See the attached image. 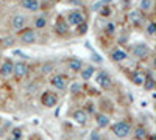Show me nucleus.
<instances>
[{"label":"nucleus","mask_w":156,"mask_h":140,"mask_svg":"<svg viewBox=\"0 0 156 140\" xmlns=\"http://www.w3.org/2000/svg\"><path fill=\"white\" fill-rule=\"evenodd\" d=\"M111 131H113V134H114L116 137H119V139H125L128 134L131 132V126L128 125L126 121H119V123H116V125H113Z\"/></svg>","instance_id":"1"},{"label":"nucleus","mask_w":156,"mask_h":140,"mask_svg":"<svg viewBox=\"0 0 156 140\" xmlns=\"http://www.w3.org/2000/svg\"><path fill=\"white\" fill-rule=\"evenodd\" d=\"M41 103L44 107H53L56 106L58 103V95L56 94H52V92H44L41 96Z\"/></svg>","instance_id":"2"},{"label":"nucleus","mask_w":156,"mask_h":140,"mask_svg":"<svg viewBox=\"0 0 156 140\" xmlns=\"http://www.w3.org/2000/svg\"><path fill=\"white\" fill-rule=\"evenodd\" d=\"M95 83L100 86L102 89H109L111 87V78H109V75L106 72H98L97 73V76H95Z\"/></svg>","instance_id":"3"},{"label":"nucleus","mask_w":156,"mask_h":140,"mask_svg":"<svg viewBox=\"0 0 156 140\" xmlns=\"http://www.w3.org/2000/svg\"><path fill=\"white\" fill-rule=\"evenodd\" d=\"M84 22V16H83L80 11H72L69 13L67 16V24L72 25V26H75V25H80Z\"/></svg>","instance_id":"4"},{"label":"nucleus","mask_w":156,"mask_h":140,"mask_svg":"<svg viewBox=\"0 0 156 140\" xmlns=\"http://www.w3.org/2000/svg\"><path fill=\"white\" fill-rule=\"evenodd\" d=\"M27 72H28V66L25 62H17V64H13V73L16 75L17 78L25 76Z\"/></svg>","instance_id":"5"},{"label":"nucleus","mask_w":156,"mask_h":140,"mask_svg":"<svg viewBox=\"0 0 156 140\" xmlns=\"http://www.w3.org/2000/svg\"><path fill=\"white\" fill-rule=\"evenodd\" d=\"M72 117H74L75 123H78V125H81V126H84L86 123H87V112H86L84 109H78V111H75Z\"/></svg>","instance_id":"6"},{"label":"nucleus","mask_w":156,"mask_h":140,"mask_svg":"<svg viewBox=\"0 0 156 140\" xmlns=\"http://www.w3.org/2000/svg\"><path fill=\"white\" fill-rule=\"evenodd\" d=\"M50 84H52L56 90H66V87H67V84H66L64 78L59 76V75H55V76L50 79Z\"/></svg>","instance_id":"7"},{"label":"nucleus","mask_w":156,"mask_h":140,"mask_svg":"<svg viewBox=\"0 0 156 140\" xmlns=\"http://www.w3.org/2000/svg\"><path fill=\"white\" fill-rule=\"evenodd\" d=\"M133 53H134L137 58H145L150 53V50H148V47L145 44H136L134 48H133Z\"/></svg>","instance_id":"8"},{"label":"nucleus","mask_w":156,"mask_h":140,"mask_svg":"<svg viewBox=\"0 0 156 140\" xmlns=\"http://www.w3.org/2000/svg\"><path fill=\"white\" fill-rule=\"evenodd\" d=\"M0 75H2L3 78H8L13 75V62L11 61H5L2 64V67H0Z\"/></svg>","instance_id":"9"},{"label":"nucleus","mask_w":156,"mask_h":140,"mask_svg":"<svg viewBox=\"0 0 156 140\" xmlns=\"http://www.w3.org/2000/svg\"><path fill=\"white\" fill-rule=\"evenodd\" d=\"M11 24H13L14 30H22V28H24V25H25V17H24V16H20V14H16L13 17V20H11Z\"/></svg>","instance_id":"10"},{"label":"nucleus","mask_w":156,"mask_h":140,"mask_svg":"<svg viewBox=\"0 0 156 140\" xmlns=\"http://www.w3.org/2000/svg\"><path fill=\"white\" fill-rule=\"evenodd\" d=\"M20 39H22V42H25V44H33V42L36 41V34H35V31L27 30V31H24V33H22Z\"/></svg>","instance_id":"11"},{"label":"nucleus","mask_w":156,"mask_h":140,"mask_svg":"<svg viewBox=\"0 0 156 140\" xmlns=\"http://www.w3.org/2000/svg\"><path fill=\"white\" fill-rule=\"evenodd\" d=\"M95 123L98 128H106L109 125V117L106 114H97L95 115Z\"/></svg>","instance_id":"12"},{"label":"nucleus","mask_w":156,"mask_h":140,"mask_svg":"<svg viewBox=\"0 0 156 140\" xmlns=\"http://www.w3.org/2000/svg\"><path fill=\"white\" fill-rule=\"evenodd\" d=\"M22 8L28 9V11H36L39 9V2L38 0H22Z\"/></svg>","instance_id":"13"},{"label":"nucleus","mask_w":156,"mask_h":140,"mask_svg":"<svg viewBox=\"0 0 156 140\" xmlns=\"http://www.w3.org/2000/svg\"><path fill=\"white\" fill-rule=\"evenodd\" d=\"M145 78H147V75L144 72H134L133 76H131V81L134 83L136 86H142L144 83H145Z\"/></svg>","instance_id":"14"},{"label":"nucleus","mask_w":156,"mask_h":140,"mask_svg":"<svg viewBox=\"0 0 156 140\" xmlns=\"http://www.w3.org/2000/svg\"><path fill=\"white\" fill-rule=\"evenodd\" d=\"M111 58H113V61H116V62H122L126 59V53L124 50H120V48H116V50L111 53Z\"/></svg>","instance_id":"15"},{"label":"nucleus","mask_w":156,"mask_h":140,"mask_svg":"<svg viewBox=\"0 0 156 140\" xmlns=\"http://www.w3.org/2000/svg\"><path fill=\"white\" fill-rule=\"evenodd\" d=\"M67 66H69V70H72V72H80L81 67H83V62L80 61V59L74 58V59H70V61H69Z\"/></svg>","instance_id":"16"},{"label":"nucleus","mask_w":156,"mask_h":140,"mask_svg":"<svg viewBox=\"0 0 156 140\" xmlns=\"http://www.w3.org/2000/svg\"><path fill=\"white\" fill-rule=\"evenodd\" d=\"M80 72H81V78L84 79V81H87V79L94 75V67L89 66V67H86L84 70H80Z\"/></svg>","instance_id":"17"},{"label":"nucleus","mask_w":156,"mask_h":140,"mask_svg":"<svg viewBox=\"0 0 156 140\" xmlns=\"http://www.w3.org/2000/svg\"><path fill=\"white\" fill-rule=\"evenodd\" d=\"M142 86H144V89H145V90H153V89H155V81H153V78L150 76V75H147L145 83H144Z\"/></svg>","instance_id":"18"},{"label":"nucleus","mask_w":156,"mask_h":140,"mask_svg":"<svg viewBox=\"0 0 156 140\" xmlns=\"http://www.w3.org/2000/svg\"><path fill=\"white\" fill-rule=\"evenodd\" d=\"M128 19H130V22H133V24H137L139 20H142L141 13L139 11H131L130 14H128Z\"/></svg>","instance_id":"19"},{"label":"nucleus","mask_w":156,"mask_h":140,"mask_svg":"<svg viewBox=\"0 0 156 140\" xmlns=\"http://www.w3.org/2000/svg\"><path fill=\"white\" fill-rule=\"evenodd\" d=\"M69 92H70L72 95L80 94V92H81V83H72L70 87H69Z\"/></svg>","instance_id":"20"},{"label":"nucleus","mask_w":156,"mask_h":140,"mask_svg":"<svg viewBox=\"0 0 156 140\" xmlns=\"http://www.w3.org/2000/svg\"><path fill=\"white\" fill-rule=\"evenodd\" d=\"M134 136H136V139H137V140H144V139H145V136H147V131H145V128H142V126L136 128V132H134Z\"/></svg>","instance_id":"21"},{"label":"nucleus","mask_w":156,"mask_h":140,"mask_svg":"<svg viewBox=\"0 0 156 140\" xmlns=\"http://www.w3.org/2000/svg\"><path fill=\"white\" fill-rule=\"evenodd\" d=\"M55 30H56V33H59V34H66L67 33V25L64 22H58L55 25Z\"/></svg>","instance_id":"22"},{"label":"nucleus","mask_w":156,"mask_h":140,"mask_svg":"<svg viewBox=\"0 0 156 140\" xmlns=\"http://www.w3.org/2000/svg\"><path fill=\"white\" fill-rule=\"evenodd\" d=\"M35 25H36V28H44V26L47 25V20L44 19V17H38L36 22H35Z\"/></svg>","instance_id":"23"},{"label":"nucleus","mask_w":156,"mask_h":140,"mask_svg":"<svg viewBox=\"0 0 156 140\" xmlns=\"http://www.w3.org/2000/svg\"><path fill=\"white\" fill-rule=\"evenodd\" d=\"M150 8H152V0H141V9L147 11Z\"/></svg>","instance_id":"24"},{"label":"nucleus","mask_w":156,"mask_h":140,"mask_svg":"<svg viewBox=\"0 0 156 140\" xmlns=\"http://www.w3.org/2000/svg\"><path fill=\"white\" fill-rule=\"evenodd\" d=\"M155 31H156V25H155V24H150V25H148V28H147V33H148L150 36H153V34H155Z\"/></svg>","instance_id":"25"},{"label":"nucleus","mask_w":156,"mask_h":140,"mask_svg":"<svg viewBox=\"0 0 156 140\" xmlns=\"http://www.w3.org/2000/svg\"><path fill=\"white\" fill-rule=\"evenodd\" d=\"M89 140H102V139H100V134L97 131H92L91 136H89Z\"/></svg>","instance_id":"26"},{"label":"nucleus","mask_w":156,"mask_h":140,"mask_svg":"<svg viewBox=\"0 0 156 140\" xmlns=\"http://www.w3.org/2000/svg\"><path fill=\"white\" fill-rule=\"evenodd\" d=\"M13 137L22 139V131H20V129H14V131H13Z\"/></svg>","instance_id":"27"},{"label":"nucleus","mask_w":156,"mask_h":140,"mask_svg":"<svg viewBox=\"0 0 156 140\" xmlns=\"http://www.w3.org/2000/svg\"><path fill=\"white\" fill-rule=\"evenodd\" d=\"M86 30H87V25L84 22L80 24V33H86Z\"/></svg>","instance_id":"28"},{"label":"nucleus","mask_w":156,"mask_h":140,"mask_svg":"<svg viewBox=\"0 0 156 140\" xmlns=\"http://www.w3.org/2000/svg\"><path fill=\"white\" fill-rule=\"evenodd\" d=\"M92 59H95V62H102V58H100L98 55H97V53H92Z\"/></svg>","instance_id":"29"},{"label":"nucleus","mask_w":156,"mask_h":140,"mask_svg":"<svg viewBox=\"0 0 156 140\" xmlns=\"http://www.w3.org/2000/svg\"><path fill=\"white\" fill-rule=\"evenodd\" d=\"M106 31H108V33H113V31H114V25L113 24H108L106 25Z\"/></svg>","instance_id":"30"},{"label":"nucleus","mask_w":156,"mask_h":140,"mask_svg":"<svg viewBox=\"0 0 156 140\" xmlns=\"http://www.w3.org/2000/svg\"><path fill=\"white\" fill-rule=\"evenodd\" d=\"M100 6H102V3H95V5H94V6H92V9H94V11H100Z\"/></svg>","instance_id":"31"},{"label":"nucleus","mask_w":156,"mask_h":140,"mask_svg":"<svg viewBox=\"0 0 156 140\" xmlns=\"http://www.w3.org/2000/svg\"><path fill=\"white\" fill-rule=\"evenodd\" d=\"M14 55H16V56H24V58H27V55H24V53L19 51V50H14Z\"/></svg>","instance_id":"32"},{"label":"nucleus","mask_w":156,"mask_h":140,"mask_svg":"<svg viewBox=\"0 0 156 140\" xmlns=\"http://www.w3.org/2000/svg\"><path fill=\"white\" fill-rule=\"evenodd\" d=\"M100 13H102V16H108V14H109V9H108L106 6H105V9H102Z\"/></svg>","instance_id":"33"},{"label":"nucleus","mask_w":156,"mask_h":140,"mask_svg":"<svg viewBox=\"0 0 156 140\" xmlns=\"http://www.w3.org/2000/svg\"><path fill=\"white\" fill-rule=\"evenodd\" d=\"M94 109H95V107H94L92 104H87V111L89 112H94Z\"/></svg>","instance_id":"34"},{"label":"nucleus","mask_w":156,"mask_h":140,"mask_svg":"<svg viewBox=\"0 0 156 140\" xmlns=\"http://www.w3.org/2000/svg\"><path fill=\"white\" fill-rule=\"evenodd\" d=\"M100 3H103V5H108V3H111V0H100Z\"/></svg>","instance_id":"35"},{"label":"nucleus","mask_w":156,"mask_h":140,"mask_svg":"<svg viewBox=\"0 0 156 140\" xmlns=\"http://www.w3.org/2000/svg\"><path fill=\"white\" fill-rule=\"evenodd\" d=\"M8 140H22V139H16V137H9Z\"/></svg>","instance_id":"36"}]
</instances>
